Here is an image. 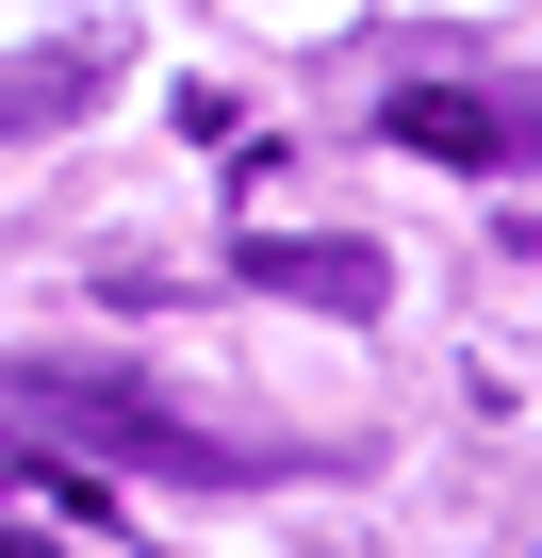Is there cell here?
Returning <instances> with one entry per match:
<instances>
[{
    "label": "cell",
    "mask_w": 542,
    "mask_h": 558,
    "mask_svg": "<svg viewBox=\"0 0 542 558\" xmlns=\"http://www.w3.org/2000/svg\"><path fill=\"white\" fill-rule=\"evenodd\" d=\"M0 427L83 444V460H148V476H246L230 444H197L165 395H132L116 362H0Z\"/></svg>",
    "instance_id": "1"
},
{
    "label": "cell",
    "mask_w": 542,
    "mask_h": 558,
    "mask_svg": "<svg viewBox=\"0 0 542 558\" xmlns=\"http://www.w3.org/2000/svg\"><path fill=\"white\" fill-rule=\"evenodd\" d=\"M246 279L263 296H313V313H395V263L346 246V230H246Z\"/></svg>",
    "instance_id": "3"
},
{
    "label": "cell",
    "mask_w": 542,
    "mask_h": 558,
    "mask_svg": "<svg viewBox=\"0 0 542 558\" xmlns=\"http://www.w3.org/2000/svg\"><path fill=\"white\" fill-rule=\"evenodd\" d=\"M378 132H395L411 165H477V181H493V165L542 148V83H395Z\"/></svg>",
    "instance_id": "2"
},
{
    "label": "cell",
    "mask_w": 542,
    "mask_h": 558,
    "mask_svg": "<svg viewBox=\"0 0 542 558\" xmlns=\"http://www.w3.org/2000/svg\"><path fill=\"white\" fill-rule=\"evenodd\" d=\"M116 66L99 50H17V66H0V132H50V116H83Z\"/></svg>",
    "instance_id": "4"
}]
</instances>
